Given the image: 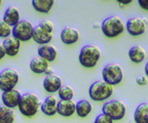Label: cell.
I'll return each instance as SVG.
<instances>
[{"instance_id":"obj_1","label":"cell","mask_w":148,"mask_h":123,"mask_svg":"<svg viewBox=\"0 0 148 123\" xmlns=\"http://www.w3.org/2000/svg\"><path fill=\"white\" fill-rule=\"evenodd\" d=\"M101 58V49L94 44L84 45L79 51L78 60L82 67L94 68Z\"/></svg>"},{"instance_id":"obj_2","label":"cell","mask_w":148,"mask_h":123,"mask_svg":"<svg viewBox=\"0 0 148 123\" xmlns=\"http://www.w3.org/2000/svg\"><path fill=\"white\" fill-rule=\"evenodd\" d=\"M101 30L107 38H115L125 32V26L119 16H110L103 21Z\"/></svg>"},{"instance_id":"obj_3","label":"cell","mask_w":148,"mask_h":123,"mask_svg":"<svg viewBox=\"0 0 148 123\" xmlns=\"http://www.w3.org/2000/svg\"><path fill=\"white\" fill-rule=\"evenodd\" d=\"M18 108V111L25 117H33L36 115L40 108L39 99L34 93H25L21 96Z\"/></svg>"},{"instance_id":"obj_4","label":"cell","mask_w":148,"mask_h":123,"mask_svg":"<svg viewBox=\"0 0 148 123\" xmlns=\"http://www.w3.org/2000/svg\"><path fill=\"white\" fill-rule=\"evenodd\" d=\"M113 86L103 80H97L90 84L88 88V95L90 100L95 102H103L108 100L113 94Z\"/></svg>"},{"instance_id":"obj_5","label":"cell","mask_w":148,"mask_h":123,"mask_svg":"<svg viewBox=\"0 0 148 123\" xmlns=\"http://www.w3.org/2000/svg\"><path fill=\"white\" fill-rule=\"evenodd\" d=\"M103 114L110 117L112 120L119 121L123 119L127 113V107L123 102L120 100H111L105 103L102 107Z\"/></svg>"},{"instance_id":"obj_6","label":"cell","mask_w":148,"mask_h":123,"mask_svg":"<svg viewBox=\"0 0 148 123\" xmlns=\"http://www.w3.org/2000/svg\"><path fill=\"white\" fill-rule=\"evenodd\" d=\"M102 78H103V81L110 85H117L123 79V68L115 63L108 64L102 70Z\"/></svg>"},{"instance_id":"obj_7","label":"cell","mask_w":148,"mask_h":123,"mask_svg":"<svg viewBox=\"0 0 148 123\" xmlns=\"http://www.w3.org/2000/svg\"><path fill=\"white\" fill-rule=\"evenodd\" d=\"M33 32H34V27L32 23L28 20H23L12 27V34L18 41H29L32 39Z\"/></svg>"},{"instance_id":"obj_8","label":"cell","mask_w":148,"mask_h":123,"mask_svg":"<svg viewBox=\"0 0 148 123\" xmlns=\"http://www.w3.org/2000/svg\"><path fill=\"white\" fill-rule=\"evenodd\" d=\"M20 79V75L14 69H4L0 72V90L7 91L14 89Z\"/></svg>"},{"instance_id":"obj_9","label":"cell","mask_w":148,"mask_h":123,"mask_svg":"<svg viewBox=\"0 0 148 123\" xmlns=\"http://www.w3.org/2000/svg\"><path fill=\"white\" fill-rule=\"evenodd\" d=\"M125 30L131 36H140L143 35L147 28V22L140 16H133L129 19L125 23Z\"/></svg>"},{"instance_id":"obj_10","label":"cell","mask_w":148,"mask_h":123,"mask_svg":"<svg viewBox=\"0 0 148 123\" xmlns=\"http://www.w3.org/2000/svg\"><path fill=\"white\" fill-rule=\"evenodd\" d=\"M21 92L16 89H12V90L3 91L1 94V101L3 103V106L9 108V109H14L18 107L20 100H21Z\"/></svg>"},{"instance_id":"obj_11","label":"cell","mask_w":148,"mask_h":123,"mask_svg":"<svg viewBox=\"0 0 148 123\" xmlns=\"http://www.w3.org/2000/svg\"><path fill=\"white\" fill-rule=\"evenodd\" d=\"M43 88L46 92L55 93L58 92L59 89L62 87V79L58 75H49L43 79Z\"/></svg>"},{"instance_id":"obj_12","label":"cell","mask_w":148,"mask_h":123,"mask_svg":"<svg viewBox=\"0 0 148 123\" xmlns=\"http://www.w3.org/2000/svg\"><path fill=\"white\" fill-rule=\"evenodd\" d=\"M61 41L66 45L76 43L79 39V32L73 27H65L60 34Z\"/></svg>"},{"instance_id":"obj_13","label":"cell","mask_w":148,"mask_h":123,"mask_svg":"<svg viewBox=\"0 0 148 123\" xmlns=\"http://www.w3.org/2000/svg\"><path fill=\"white\" fill-rule=\"evenodd\" d=\"M2 46L4 48L5 54L8 56H16L20 51L21 41H18L14 36H9L6 39L3 40Z\"/></svg>"},{"instance_id":"obj_14","label":"cell","mask_w":148,"mask_h":123,"mask_svg":"<svg viewBox=\"0 0 148 123\" xmlns=\"http://www.w3.org/2000/svg\"><path fill=\"white\" fill-rule=\"evenodd\" d=\"M57 105H58V100L53 95H49L40 105V109L46 116H53L57 114Z\"/></svg>"},{"instance_id":"obj_15","label":"cell","mask_w":148,"mask_h":123,"mask_svg":"<svg viewBox=\"0 0 148 123\" xmlns=\"http://www.w3.org/2000/svg\"><path fill=\"white\" fill-rule=\"evenodd\" d=\"M32 39L36 42L37 44H40V45L49 44V42L53 40V34L42 30L39 26L37 25L34 27V32H33Z\"/></svg>"},{"instance_id":"obj_16","label":"cell","mask_w":148,"mask_h":123,"mask_svg":"<svg viewBox=\"0 0 148 123\" xmlns=\"http://www.w3.org/2000/svg\"><path fill=\"white\" fill-rule=\"evenodd\" d=\"M75 104L73 101H59L57 113L63 117H71L75 113Z\"/></svg>"},{"instance_id":"obj_17","label":"cell","mask_w":148,"mask_h":123,"mask_svg":"<svg viewBox=\"0 0 148 123\" xmlns=\"http://www.w3.org/2000/svg\"><path fill=\"white\" fill-rule=\"evenodd\" d=\"M37 54H38V56L45 60L46 62L51 63V62H53L57 58L58 50L53 45L44 44V45H40L38 50H37Z\"/></svg>"},{"instance_id":"obj_18","label":"cell","mask_w":148,"mask_h":123,"mask_svg":"<svg viewBox=\"0 0 148 123\" xmlns=\"http://www.w3.org/2000/svg\"><path fill=\"white\" fill-rule=\"evenodd\" d=\"M2 21L6 23L8 26H10L12 28L14 26H16L18 22L21 21L20 20V12H18V8L14 6L7 7L4 12V14H3Z\"/></svg>"},{"instance_id":"obj_19","label":"cell","mask_w":148,"mask_h":123,"mask_svg":"<svg viewBox=\"0 0 148 123\" xmlns=\"http://www.w3.org/2000/svg\"><path fill=\"white\" fill-rule=\"evenodd\" d=\"M29 68L35 74H44L46 72V70L49 68V63L41 58L40 56H36V58H33L31 60L30 64H29Z\"/></svg>"},{"instance_id":"obj_20","label":"cell","mask_w":148,"mask_h":123,"mask_svg":"<svg viewBox=\"0 0 148 123\" xmlns=\"http://www.w3.org/2000/svg\"><path fill=\"white\" fill-rule=\"evenodd\" d=\"M129 58L134 64H141L146 58V50L140 45H135L129 50Z\"/></svg>"},{"instance_id":"obj_21","label":"cell","mask_w":148,"mask_h":123,"mask_svg":"<svg viewBox=\"0 0 148 123\" xmlns=\"http://www.w3.org/2000/svg\"><path fill=\"white\" fill-rule=\"evenodd\" d=\"M92 106L88 100H80L75 104V113L80 118H86L92 113Z\"/></svg>"},{"instance_id":"obj_22","label":"cell","mask_w":148,"mask_h":123,"mask_svg":"<svg viewBox=\"0 0 148 123\" xmlns=\"http://www.w3.org/2000/svg\"><path fill=\"white\" fill-rule=\"evenodd\" d=\"M135 123H148V103H142L134 112Z\"/></svg>"},{"instance_id":"obj_23","label":"cell","mask_w":148,"mask_h":123,"mask_svg":"<svg viewBox=\"0 0 148 123\" xmlns=\"http://www.w3.org/2000/svg\"><path fill=\"white\" fill-rule=\"evenodd\" d=\"M32 6L37 12L49 14L53 8L55 1L53 0H32Z\"/></svg>"},{"instance_id":"obj_24","label":"cell","mask_w":148,"mask_h":123,"mask_svg":"<svg viewBox=\"0 0 148 123\" xmlns=\"http://www.w3.org/2000/svg\"><path fill=\"white\" fill-rule=\"evenodd\" d=\"M14 113L12 109L0 106V123H14Z\"/></svg>"},{"instance_id":"obj_25","label":"cell","mask_w":148,"mask_h":123,"mask_svg":"<svg viewBox=\"0 0 148 123\" xmlns=\"http://www.w3.org/2000/svg\"><path fill=\"white\" fill-rule=\"evenodd\" d=\"M58 94L61 101H72V99L74 98V90L71 86L62 85V87L59 89Z\"/></svg>"},{"instance_id":"obj_26","label":"cell","mask_w":148,"mask_h":123,"mask_svg":"<svg viewBox=\"0 0 148 123\" xmlns=\"http://www.w3.org/2000/svg\"><path fill=\"white\" fill-rule=\"evenodd\" d=\"M12 31V28L10 26H8L6 23H4L2 20L0 21V38L6 39L7 37L10 36Z\"/></svg>"},{"instance_id":"obj_27","label":"cell","mask_w":148,"mask_h":123,"mask_svg":"<svg viewBox=\"0 0 148 123\" xmlns=\"http://www.w3.org/2000/svg\"><path fill=\"white\" fill-rule=\"evenodd\" d=\"M38 26H39L42 30L46 31V32H49V33H51V34H53V29H55L53 23L51 21H49V20L41 21L39 24H38Z\"/></svg>"},{"instance_id":"obj_28","label":"cell","mask_w":148,"mask_h":123,"mask_svg":"<svg viewBox=\"0 0 148 123\" xmlns=\"http://www.w3.org/2000/svg\"><path fill=\"white\" fill-rule=\"evenodd\" d=\"M94 123H113V120H112L109 116H107V115L102 113L96 117Z\"/></svg>"},{"instance_id":"obj_29","label":"cell","mask_w":148,"mask_h":123,"mask_svg":"<svg viewBox=\"0 0 148 123\" xmlns=\"http://www.w3.org/2000/svg\"><path fill=\"white\" fill-rule=\"evenodd\" d=\"M136 83L140 86H145L148 83V78L145 75H141V76L137 77L136 79Z\"/></svg>"},{"instance_id":"obj_30","label":"cell","mask_w":148,"mask_h":123,"mask_svg":"<svg viewBox=\"0 0 148 123\" xmlns=\"http://www.w3.org/2000/svg\"><path fill=\"white\" fill-rule=\"evenodd\" d=\"M138 4H139V6L141 7L142 10H147L148 12V0H139Z\"/></svg>"},{"instance_id":"obj_31","label":"cell","mask_w":148,"mask_h":123,"mask_svg":"<svg viewBox=\"0 0 148 123\" xmlns=\"http://www.w3.org/2000/svg\"><path fill=\"white\" fill-rule=\"evenodd\" d=\"M6 56L5 54V51H4V48H3V46H2V44H0V60H2L4 56Z\"/></svg>"},{"instance_id":"obj_32","label":"cell","mask_w":148,"mask_h":123,"mask_svg":"<svg viewBox=\"0 0 148 123\" xmlns=\"http://www.w3.org/2000/svg\"><path fill=\"white\" fill-rule=\"evenodd\" d=\"M117 2L119 3L121 6H123V5H127V4H131V3H133V0H127V1H121V0H118Z\"/></svg>"},{"instance_id":"obj_33","label":"cell","mask_w":148,"mask_h":123,"mask_svg":"<svg viewBox=\"0 0 148 123\" xmlns=\"http://www.w3.org/2000/svg\"><path fill=\"white\" fill-rule=\"evenodd\" d=\"M44 74H46V76H49V75H53V69L49 67V69L46 70V72L44 73Z\"/></svg>"},{"instance_id":"obj_34","label":"cell","mask_w":148,"mask_h":123,"mask_svg":"<svg viewBox=\"0 0 148 123\" xmlns=\"http://www.w3.org/2000/svg\"><path fill=\"white\" fill-rule=\"evenodd\" d=\"M144 72H145V76L148 78V62L145 64V67H144Z\"/></svg>"},{"instance_id":"obj_35","label":"cell","mask_w":148,"mask_h":123,"mask_svg":"<svg viewBox=\"0 0 148 123\" xmlns=\"http://www.w3.org/2000/svg\"><path fill=\"white\" fill-rule=\"evenodd\" d=\"M1 5H2V1H1V0H0V6H1Z\"/></svg>"}]
</instances>
